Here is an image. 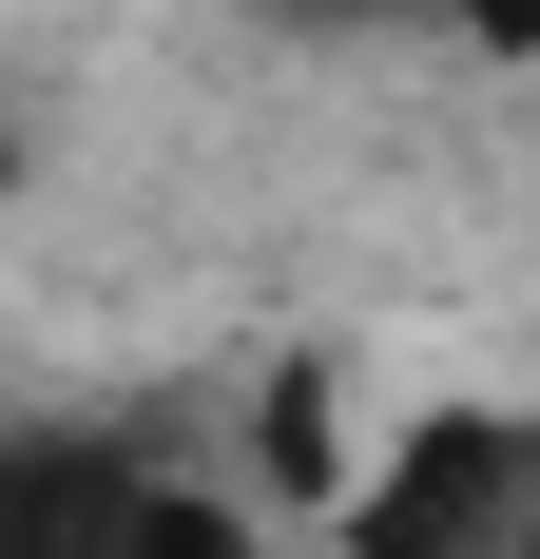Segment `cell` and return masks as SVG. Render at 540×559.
Here are the masks:
<instances>
[{"label": "cell", "instance_id": "6da1fadb", "mask_svg": "<svg viewBox=\"0 0 540 559\" xmlns=\"http://www.w3.org/2000/svg\"><path fill=\"white\" fill-rule=\"evenodd\" d=\"M521 502H540V405H406L328 483V540L348 559H502Z\"/></svg>", "mask_w": 540, "mask_h": 559}, {"label": "cell", "instance_id": "7a4b0ae2", "mask_svg": "<svg viewBox=\"0 0 540 559\" xmlns=\"http://www.w3.org/2000/svg\"><path fill=\"white\" fill-rule=\"evenodd\" d=\"M136 463L155 444H116V425H0V559H97Z\"/></svg>", "mask_w": 540, "mask_h": 559}, {"label": "cell", "instance_id": "3957f363", "mask_svg": "<svg viewBox=\"0 0 540 559\" xmlns=\"http://www.w3.org/2000/svg\"><path fill=\"white\" fill-rule=\"evenodd\" d=\"M97 559H270V502L251 483H193V463H136L97 521Z\"/></svg>", "mask_w": 540, "mask_h": 559}, {"label": "cell", "instance_id": "277c9868", "mask_svg": "<svg viewBox=\"0 0 540 559\" xmlns=\"http://www.w3.org/2000/svg\"><path fill=\"white\" fill-rule=\"evenodd\" d=\"M425 39H463L483 78H540V0H425Z\"/></svg>", "mask_w": 540, "mask_h": 559}, {"label": "cell", "instance_id": "5b68a950", "mask_svg": "<svg viewBox=\"0 0 540 559\" xmlns=\"http://www.w3.org/2000/svg\"><path fill=\"white\" fill-rule=\"evenodd\" d=\"M20 193H39V135H20V97H0V213H20Z\"/></svg>", "mask_w": 540, "mask_h": 559}]
</instances>
